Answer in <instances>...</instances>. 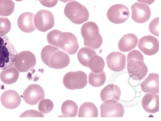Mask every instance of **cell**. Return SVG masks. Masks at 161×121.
<instances>
[{
	"mask_svg": "<svg viewBox=\"0 0 161 121\" xmlns=\"http://www.w3.org/2000/svg\"><path fill=\"white\" fill-rule=\"evenodd\" d=\"M19 73L14 66H11L3 70L0 74L1 81L6 84H10L18 79Z\"/></svg>",
	"mask_w": 161,
	"mask_h": 121,
	"instance_id": "cell-22",
	"label": "cell"
},
{
	"mask_svg": "<svg viewBox=\"0 0 161 121\" xmlns=\"http://www.w3.org/2000/svg\"><path fill=\"white\" fill-rule=\"evenodd\" d=\"M61 109L62 114L64 117H74L77 115L78 107L73 101L67 100L62 103Z\"/></svg>",
	"mask_w": 161,
	"mask_h": 121,
	"instance_id": "cell-25",
	"label": "cell"
},
{
	"mask_svg": "<svg viewBox=\"0 0 161 121\" xmlns=\"http://www.w3.org/2000/svg\"><path fill=\"white\" fill-rule=\"evenodd\" d=\"M80 32L85 46L95 50L101 46L103 38L96 23L89 21L84 23L81 26Z\"/></svg>",
	"mask_w": 161,
	"mask_h": 121,
	"instance_id": "cell-4",
	"label": "cell"
},
{
	"mask_svg": "<svg viewBox=\"0 0 161 121\" xmlns=\"http://www.w3.org/2000/svg\"><path fill=\"white\" fill-rule=\"evenodd\" d=\"M53 107V103L49 99H43L41 100L38 105L39 111L44 114L49 113L52 110Z\"/></svg>",
	"mask_w": 161,
	"mask_h": 121,
	"instance_id": "cell-29",
	"label": "cell"
},
{
	"mask_svg": "<svg viewBox=\"0 0 161 121\" xmlns=\"http://www.w3.org/2000/svg\"><path fill=\"white\" fill-rule=\"evenodd\" d=\"M106 62L110 69L114 72H120L125 67L126 56L119 52H112L107 56Z\"/></svg>",
	"mask_w": 161,
	"mask_h": 121,
	"instance_id": "cell-15",
	"label": "cell"
},
{
	"mask_svg": "<svg viewBox=\"0 0 161 121\" xmlns=\"http://www.w3.org/2000/svg\"><path fill=\"white\" fill-rule=\"evenodd\" d=\"M64 13L72 23L76 24H81L87 21L89 18L87 8L77 1L68 3L64 8Z\"/></svg>",
	"mask_w": 161,
	"mask_h": 121,
	"instance_id": "cell-6",
	"label": "cell"
},
{
	"mask_svg": "<svg viewBox=\"0 0 161 121\" xmlns=\"http://www.w3.org/2000/svg\"><path fill=\"white\" fill-rule=\"evenodd\" d=\"M23 98L27 104L35 105L44 98L45 93L43 88L39 85L33 84L29 85L24 90Z\"/></svg>",
	"mask_w": 161,
	"mask_h": 121,
	"instance_id": "cell-12",
	"label": "cell"
},
{
	"mask_svg": "<svg viewBox=\"0 0 161 121\" xmlns=\"http://www.w3.org/2000/svg\"><path fill=\"white\" fill-rule=\"evenodd\" d=\"M43 115L39 112L31 110H27L21 114L19 117H44Z\"/></svg>",
	"mask_w": 161,
	"mask_h": 121,
	"instance_id": "cell-32",
	"label": "cell"
},
{
	"mask_svg": "<svg viewBox=\"0 0 161 121\" xmlns=\"http://www.w3.org/2000/svg\"><path fill=\"white\" fill-rule=\"evenodd\" d=\"M15 0L16 1H22L23 0Z\"/></svg>",
	"mask_w": 161,
	"mask_h": 121,
	"instance_id": "cell-36",
	"label": "cell"
},
{
	"mask_svg": "<svg viewBox=\"0 0 161 121\" xmlns=\"http://www.w3.org/2000/svg\"><path fill=\"white\" fill-rule=\"evenodd\" d=\"M98 116L97 108L93 103L85 102L80 106L78 116L79 117H97Z\"/></svg>",
	"mask_w": 161,
	"mask_h": 121,
	"instance_id": "cell-23",
	"label": "cell"
},
{
	"mask_svg": "<svg viewBox=\"0 0 161 121\" xmlns=\"http://www.w3.org/2000/svg\"><path fill=\"white\" fill-rule=\"evenodd\" d=\"M142 105L144 110L150 113L159 111V96L157 94L146 93L142 98Z\"/></svg>",
	"mask_w": 161,
	"mask_h": 121,
	"instance_id": "cell-19",
	"label": "cell"
},
{
	"mask_svg": "<svg viewBox=\"0 0 161 121\" xmlns=\"http://www.w3.org/2000/svg\"><path fill=\"white\" fill-rule=\"evenodd\" d=\"M38 0V1H41L42 0Z\"/></svg>",
	"mask_w": 161,
	"mask_h": 121,
	"instance_id": "cell-37",
	"label": "cell"
},
{
	"mask_svg": "<svg viewBox=\"0 0 161 121\" xmlns=\"http://www.w3.org/2000/svg\"><path fill=\"white\" fill-rule=\"evenodd\" d=\"M2 105L9 109H14L20 105L21 98L15 91L10 89L5 91L2 94L0 98Z\"/></svg>",
	"mask_w": 161,
	"mask_h": 121,
	"instance_id": "cell-16",
	"label": "cell"
},
{
	"mask_svg": "<svg viewBox=\"0 0 161 121\" xmlns=\"http://www.w3.org/2000/svg\"><path fill=\"white\" fill-rule=\"evenodd\" d=\"M47 39L49 44L60 48L69 55L75 54L79 48L76 37L70 32L53 29L47 34Z\"/></svg>",
	"mask_w": 161,
	"mask_h": 121,
	"instance_id": "cell-1",
	"label": "cell"
},
{
	"mask_svg": "<svg viewBox=\"0 0 161 121\" xmlns=\"http://www.w3.org/2000/svg\"><path fill=\"white\" fill-rule=\"evenodd\" d=\"M35 14L26 12L21 14L19 16L17 24L19 28L23 32L30 33L35 30L34 19Z\"/></svg>",
	"mask_w": 161,
	"mask_h": 121,
	"instance_id": "cell-17",
	"label": "cell"
},
{
	"mask_svg": "<svg viewBox=\"0 0 161 121\" xmlns=\"http://www.w3.org/2000/svg\"><path fill=\"white\" fill-rule=\"evenodd\" d=\"M121 91L117 85L113 84L108 85L103 88L100 93V98L102 101L104 102L111 100L118 101L120 99Z\"/></svg>",
	"mask_w": 161,
	"mask_h": 121,
	"instance_id": "cell-20",
	"label": "cell"
},
{
	"mask_svg": "<svg viewBox=\"0 0 161 121\" xmlns=\"http://www.w3.org/2000/svg\"><path fill=\"white\" fill-rule=\"evenodd\" d=\"M58 1V0H42L40 2L43 6L45 7L52 8L57 4Z\"/></svg>",
	"mask_w": 161,
	"mask_h": 121,
	"instance_id": "cell-33",
	"label": "cell"
},
{
	"mask_svg": "<svg viewBox=\"0 0 161 121\" xmlns=\"http://www.w3.org/2000/svg\"><path fill=\"white\" fill-rule=\"evenodd\" d=\"M142 90L144 92L157 94L159 93V75L150 73L141 84Z\"/></svg>",
	"mask_w": 161,
	"mask_h": 121,
	"instance_id": "cell-18",
	"label": "cell"
},
{
	"mask_svg": "<svg viewBox=\"0 0 161 121\" xmlns=\"http://www.w3.org/2000/svg\"><path fill=\"white\" fill-rule=\"evenodd\" d=\"M131 18L136 22L144 23L150 18L151 12L149 6L143 3L136 2L131 7Z\"/></svg>",
	"mask_w": 161,
	"mask_h": 121,
	"instance_id": "cell-14",
	"label": "cell"
},
{
	"mask_svg": "<svg viewBox=\"0 0 161 121\" xmlns=\"http://www.w3.org/2000/svg\"><path fill=\"white\" fill-rule=\"evenodd\" d=\"M36 63L34 54L29 51H24L17 54L14 66L20 72H28L34 68Z\"/></svg>",
	"mask_w": 161,
	"mask_h": 121,
	"instance_id": "cell-8",
	"label": "cell"
},
{
	"mask_svg": "<svg viewBox=\"0 0 161 121\" xmlns=\"http://www.w3.org/2000/svg\"><path fill=\"white\" fill-rule=\"evenodd\" d=\"M97 54L95 51L88 47H83L78 51L77 57L79 62L82 65L88 67L89 63L91 58Z\"/></svg>",
	"mask_w": 161,
	"mask_h": 121,
	"instance_id": "cell-24",
	"label": "cell"
},
{
	"mask_svg": "<svg viewBox=\"0 0 161 121\" xmlns=\"http://www.w3.org/2000/svg\"><path fill=\"white\" fill-rule=\"evenodd\" d=\"M17 54L8 38L0 34V69L3 70L13 66Z\"/></svg>",
	"mask_w": 161,
	"mask_h": 121,
	"instance_id": "cell-5",
	"label": "cell"
},
{
	"mask_svg": "<svg viewBox=\"0 0 161 121\" xmlns=\"http://www.w3.org/2000/svg\"><path fill=\"white\" fill-rule=\"evenodd\" d=\"M11 28V24L9 19L6 17H0V34L5 35Z\"/></svg>",
	"mask_w": 161,
	"mask_h": 121,
	"instance_id": "cell-30",
	"label": "cell"
},
{
	"mask_svg": "<svg viewBox=\"0 0 161 121\" xmlns=\"http://www.w3.org/2000/svg\"><path fill=\"white\" fill-rule=\"evenodd\" d=\"M100 106L101 117H122L124 109L123 106L118 101H106Z\"/></svg>",
	"mask_w": 161,
	"mask_h": 121,
	"instance_id": "cell-11",
	"label": "cell"
},
{
	"mask_svg": "<svg viewBox=\"0 0 161 121\" xmlns=\"http://www.w3.org/2000/svg\"><path fill=\"white\" fill-rule=\"evenodd\" d=\"M138 41L137 37L134 34L129 33L125 35L119 42V48L123 52L129 51L136 48Z\"/></svg>",
	"mask_w": 161,
	"mask_h": 121,
	"instance_id": "cell-21",
	"label": "cell"
},
{
	"mask_svg": "<svg viewBox=\"0 0 161 121\" xmlns=\"http://www.w3.org/2000/svg\"><path fill=\"white\" fill-rule=\"evenodd\" d=\"M43 62L48 67L55 69H62L67 66L70 63L69 56L59 48L48 45L41 52Z\"/></svg>",
	"mask_w": 161,
	"mask_h": 121,
	"instance_id": "cell-2",
	"label": "cell"
},
{
	"mask_svg": "<svg viewBox=\"0 0 161 121\" xmlns=\"http://www.w3.org/2000/svg\"><path fill=\"white\" fill-rule=\"evenodd\" d=\"M158 22L159 18L157 17L151 21L149 27L150 32L152 34L157 37L159 36V32L158 29Z\"/></svg>",
	"mask_w": 161,
	"mask_h": 121,
	"instance_id": "cell-31",
	"label": "cell"
},
{
	"mask_svg": "<svg viewBox=\"0 0 161 121\" xmlns=\"http://www.w3.org/2000/svg\"><path fill=\"white\" fill-rule=\"evenodd\" d=\"M130 13L128 8L120 4L114 5L108 10L107 16L112 23L120 24L125 22L130 17Z\"/></svg>",
	"mask_w": 161,
	"mask_h": 121,
	"instance_id": "cell-10",
	"label": "cell"
},
{
	"mask_svg": "<svg viewBox=\"0 0 161 121\" xmlns=\"http://www.w3.org/2000/svg\"><path fill=\"white\" fill-rule=\"evenodd\" d=\"M89 83L92 86L98 87L103 85L106 80V76L104 71L99 73L91 72L89 75Z\"/></svg>",
	"mask_w": 161,
	"mask_h": 121,
	"instance_id": "cell-27",
	"label": "cell"
},
{
	"mask_svg": "<svg viewBox=\"0 0 161 121\" xmlns=\"http://www.w3.org/2000/svg\"><path fill=\"white\" fill-rule=\"evenodd\" d=\"M105 66L103 59L101 57L96 54L90 60L88 67L92 72L99 73L102 72Z\"/></svg>",
	"mask_w": 161,
	"mask_h": 121,
	"instance_id": "cell-26",
	"label": "cell"
},
{
	"mask_svg": "<svg viewBox=\"0 0 161 121\" xmlns=\"http://www.w3.org/2000/svg\"><path fill=\"white\" fill-rule=\"evenodd\" d=\"M34 23L36 29L40 31L45 32L53 27L54 18L50 11L42 9L35 15Z\"/></svg>",
	"mask_w": 161,
	"mask_h": 121,
	"instance_id": "cell-9",
	"label": "cell"
},
{
	"mask_svg": "<svg viewBox=\"0 0 161 121\" xmlns=\"http://www.w3.org/2000/svg\"><path fill=\"white\" fill-rule=\"evenodd\" d=\"M61 2L64 3H66L69 2H70L72 1H75V0H59Z\"/></svg>",
	"mask_w": 161,
	"mask_h": 121,
	"instance_id": "cell-35",
	"label": "cell"
},
{
	"mask_svg": "<svg viewBox=\"0 0 161 121\" xmlns=\"http://www.w3.org/2000/svg\"><path fill=\"white\" fill-rule=\"evenodd\" d=\"M138 2L143 3L148 5H151L154 1L155 0H137Z\"/></svg>",
	"mask_w": 161,
	"mask_h": 121,
	"instance_id": "cell-34",
	"label": "cell"
},
{
	"mask_svg": "<svg viewBox=\"0 0 161 121\" xmlns=\"http://www.w3.org/2000/svg\"><path fill=\"white\" fill-rule=\"evenodd\" d=\"M138 47L144 54L147 55H153L158 51V41L152 36H145L139 40Z\"/></svg>",
	"mask_w": 161,
	"mask_h": 121,
	"instance_id": "cell-13",
	"label": "cell"
},
{
	"mask_svg": "<svg viewBox=\"0 0 161 121\" xmlns=\"http://www.w3.org/2000/svg\"><path fill=\"white\" fill-rule=\"evenodd\" d=\"M127 69L130 77L135 80H140L145 77L148 68L144 63V57L138 50L129 52L127 58Z\"/></svg>",
	"mask_w": 161,
	"mask_h": 121,
	"instance_id": "cell-3",
	"label": "cell"
},
{
	"mask_svg": "<svg viewBox=\"0 0 161 121\" xmlns=\"http://www.w3.org/2000/svg\"><path fill=\"white\" fill-rule=\"evenodd\" d=\"M63 83L65 87L70 90L81 89L87 84V75L81 71L69 72L64 76Z\"/></svg>",
	"mask_w": 161,
	"mask_h": 121,
	"instance_id": "cell-7",
	"label": "cell"
},
{
	"mask_svg": "<svg viewBox=\"0 0 161 121\" xmlns=\"http://www.w3.org/2000/svg\"><path fill=\"white\" fill-rule=\"evenodd\" d=\"M14 7V3L12 0H0V16H9L13 12Z\"/></svg>",
	"mask_w": 161,
	"mask_h": 121,
	"instance_id": "cell-28",
	"label": "cell"
}]
</instances>
